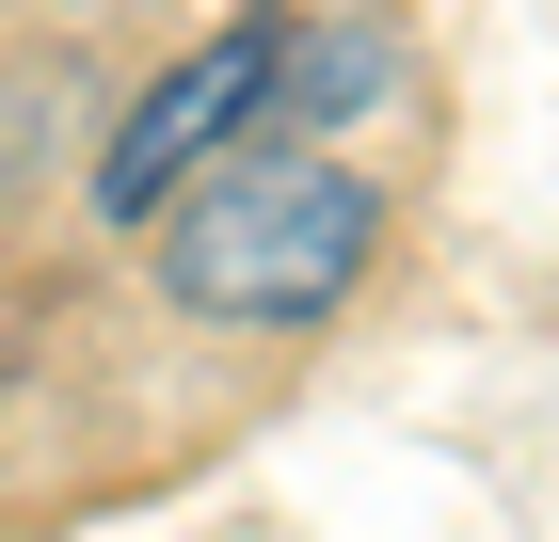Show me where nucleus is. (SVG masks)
<instances>
[{
  "instance_id": "f257e3e1",
  "label": "nucleus",
  "mask_w": 559,
  "mask_h": 542,
  "mask_svg": "<svg viewBox=\"0 0 559 542\" xmlns=\"http://www.w3.org/2000/svg\"><path fill=\"white\" fill-rule=\"evenodd\" d=\"M160 240V288L192 303V320H240V335H304L336 320L352 272H368V240H384V208H368V176L320 160V144H224L209 176H176V208L144 224Z\"/></svg>"
},
{
  "instance_id": "f03ea898",
  "label": "nucleus",
  "mask_w": 559,
  "mask_h": 542,
  "mask_svg": "<svg viewBox=\"0 0 559 542\" xmlns=\"http://www.w3.org/2000/svg\"><path fill=\"white\" fill-rule=\"evenodd\" d=\"M384 96V33L368 16H224L129 128H112V176H96V208L112 224H160L176 176H209L224 144H257V128H320V112H368Z\"/></svg>"
}]
</instances>
